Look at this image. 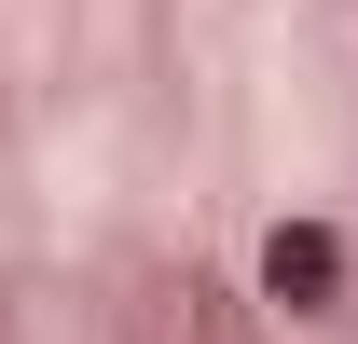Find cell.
I'll return each mask as SVG.
<instances>
[{
  "label": "cell",
  "instance_id": "cell-1",
  "mask_svg": "<svg viewBox=\"0 0 358 344\" xmlns=\"http://www.w3.org/2000/svg\"><path fill=\"white\" fill-rule=\"evenodd\" d=\"M262 289L289 303V317H345V234H331V220H275L262 234Z\"/></svg>",
  "mask_w": 358,
  "mask_h": 344
}]
</instances>
